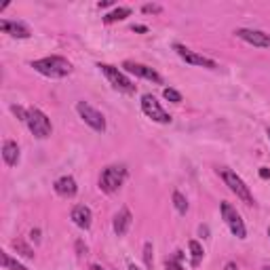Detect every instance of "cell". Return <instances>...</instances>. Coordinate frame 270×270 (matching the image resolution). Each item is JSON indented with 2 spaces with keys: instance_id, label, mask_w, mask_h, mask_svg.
<instances>
[{
  "instance_id": "cell-17",
  "label": "cell",
  "mask_w": 270,
  "mask_h": 270,
  "mask_svg": "<svg viewBox=\"0 0 270 270\" xmlns=\"http://www.w3.org/2000/svg\"><path fill=\"white\" fill-rule=\"evenodd\" d=\"M131 15V9L129 7H118V9H114L112 13H108L106 17H104V21L106 23H114V21H122L125 17H129Z\"/></svg>"
},
{
  "instance_id": "cell-19",
  "label": "cell",
  "mask_w": 270,
  "mask_h": 270,
  "mask_svg": "<svg viewBox=\"0 0 270 270\" xmlns=\"http://www.w3.org/2000/svg\"><path fill=\"white\" fill-rule=\"evenodd\" d=\"M0 260H3V266H5V270H28L23 264H19L17 260H13L9 253H0Z\"/></svg>"
},
{
  "instance_id": "cell-39",
  "label": "cell",
  "mask_w": 270,
  "mask_h": 270,
  "mask_svg": "<svg viewBox=\"0 0 270 270\" xmlns=\"http://www.w3.org/2000/svg\"><path fill=\"white\" fill-rule=\"evenodd\" d=\"M268 234H270V228H268Z\"/></svg>"
},
{
  "instance_id": "cell-27",
  "label": "cell",
  "mask_w": 270,
  "mask_h": 270,
  "mask_svg": "<svg viewBox=\"0 0 270 270\" xmlns=\"http://www.w3.org/2000/svg\"><path fill=\"white\" fill-rule=\"evenodd\" d=\"M76 253H78V256H85V253H87V245L81 239L76 241Z\"/></svg>"
},
{
  "instance_id": "cell-15",
  "label": "cell",
  "mask_w": 270,
  "mask_h": 270,
  "mask_svg": "<svg viewBox=\"0 0 270 270\" xmlns=\"http://www.w3.org/2000/svg\"><path fill=\"white\" fill-rule=\"evenodd\" d=\"M131 222H133L131 211L127 209V207H122V209L114 215V232H116L118 236H125V234H127V230L131 228Z\"/></svg>"
},
{
  "instance_id": "cell-37",
  "label": "cell",
  "mask_w": 270,
  "mask_h": 270,
  "mask_svg": "<svg viewBox=\"0 0 270 270\" xmlns=\"http://www.w3.org/2000/svg\"><path fill=\"white\" fill-rule=\"evenodd\" d=\"M266 133H268V139H270V127H268V129H266Z\"/></svg>"
},
{
  "instance_id": "cell-8",
  "label": "cell",
  "mask_w": 270,
  "mask_h": 270,
  "mask_svg": "<svg viewBox=\"0 0 270 270\" xmlns=\"http://www.w3.org/2000/svg\"><path fill=\"white\" fill-rule=\"evenodd\" d=\"M141 110H144V114L148 118H152L154 122H161V125H169L171 122V114L165 112L163 106L158 104L156 97L150 95V93H146L144 97H141Z\"/></svg>"
},
{
  "instance_id": "cell-9",
  "label": "cell",
  "mask_w": 270,
  "mask_h": 270,
  "mask_svg": "<svg viewBox=\"0 0 270 270\" xmlns=\"http://www.w3.org/2000/svg\"><path fill=\"white\" fill-rule=\"evenodd\" d=\"M173 49H176V53L186 61V63H192V66H201V68H207V70H217V63L209 57H205V55H199L194 51H190L186 49L184 44H173Z\"/></svg>"
},
{
  "instance_id": "cell-10",
  "label": "cell",
  "mask_w": 270,
  "mask_h": 270,
  "mask_svg": "<svg viewBox=\"0 0 270 270\" xmlns=\"http://www.w3.org/2000/svg\"><path fill=\"white\" fill-rule=\"evenodd\" d=\"M234 34L239 36L241 40L253 44V46H260V49H270V34H266V32H262V30L241 28V30H236Z\"/></svg>"
},
{
  "instance_id": "cell-6",
  "label": "cell",
  "mask_w": 270,
  "mask_h": 270,
  "mask_svg": "<svg viewBox=\"0 0 270 270\" xmlns=\"http://www.w3.org/2000/svg\"><path fill=\"white\" fill-rule=\"evenodd\" d=\"M76 112L78 116H81L93 131H97V133H104L106 131V118L104 114L100 112V110H95L93 106H89L87 102H78L76 104Z\"/></svg>"
},
{
  "instance_id": "cell-5",
  "label": "cell",
  "mask_w": 270,
  "mask_h": 270,
  "mask_svg": "<svg viewBox=\"0 0 270 270\" xmlns=\"http://www.w3.org/2000/svg\"><path fill=\"white\" fill-rule=\"evenodd\" d=\"M97 68L102 70V74L108 78V83L112 85L116 91H122V93H135V85L127 78L118 68L110 66V63H97Z\"/></svg>"
},
{
  "instance_id": "cell-2",
  "label": "cell",
  "mask_w": 270,
  "mask_h": 270,
  "mask_svg": "<svg viewBox=\"0 0 270 270\" xmlns=\"http://www.w3.org/2000/svg\"><path fill=\"white\" fill-rule=\"evenodd\" d=\"M219 176H222V180H224V184L230 188V192H234L236 194V199H241L245 205H253L256 201H253V194H251V190H249V186L236 176L234 171H230V169H219Z\"/></svg>"
},
{
  "instance_id": "cell-36",
  "label": "cell",
  "mask_w": 270,
  "mask_h": 270,
  "mask_svg": "<svg viewBox=\"0 0 270 270\" xmlns=\"http://www.w3.org/2000/svg\"><path fill=\"white\" fill-rule=\"evenodd\" d=\"M129 270H139V268H137L135 264H131V266H129Z\"/></svg>"
},
{
  "instance_id": "cell-29",
  "label": "cell",
  "mask_w": 270,
  "mask_h": 270,
  "mask_svg": "<svg viewBox=\"0 0 270 270\" xmlns=\"http://www.w3.org/2000/svg\"><path fill=\"white\" fill-rule=\"evenodd\" d=\"M131 30H133V32H139V34H144V32H148V28H146V26H133Z\"/></svg>"
},
{
  "instance_id": "cell-22",
  "label": "cell",
  "mask_w": 270,
  "mask_h": 270,
  "mask_svg": "<svg viewBox=\"0 0 270 270\" xmlns=\"http://www.w3.org/2000/svg\"><path fill=\"white\" fill-rule=\"evenodd\" d=\"M154 249H152V243L150 241H146L144 243V264H146V268L148 270H152V266H154Z\"/></svg>"
},
{
  "instance_id": "cell-18",
  "label": "cell",
  "mask_w": 270,
  "mask_h": 270,
  "mask_svg": "<svg viewBox=\"0 0 270 270\" xmlns=\"http://www.w3.org/2000/svg\"><path fill=\"white\" fill-rule=\"evenodd\" d=\"M188 247H190V258H192V266L197 268V266L201 264L203 256H205V251H203V247H201V243H199V241H190V243H188Z\"/></svg>"
},
{
  "instance_id": "cell-26",
  "label": "cell",
  "mask_w": 270,
  "mask_h": 270,
  "mask_svg": "<svg viewBox=\"0 0 270 270\" xmlns=\"http://www.w3.org/2000/svg\"><path fill=\"white\" fill-rule=\"evenodd\" d=\"M165 270H184V266L180 262H176V260H167L165 262Z\"/></svg>"
},
{
  "instance_id": "cell-20",
  "label": "cell",
  "mask_w": 270,
  "mask_h": 270,
  "mask_svg": "<svg viewBox=\"0 0 270 270\" xmlns=\"http://www.w3.org/2000/svg\"><path fill=\"white\" fill-rule=\"evenodd\" d=\"M11 245H13V249H15V251H17V253H19V256H23V258H30V260H32V258H34V249H32V247H28V245H26L23 241H19V239H15V241H13Z\"/></svg>"
},
{
  "instance_id": "cell-14",
  "label": "cell",
  "mask_w": 270,
  "mask_h": 270,
  "mask_svg": "<svg viewBox=\"0 0 270 270\" xmlns=\"http://www.w3.org/2000/svg\"><path fill=\"white\" fill-rule=\"evenodd\" d=\"M55 192H57L59 197H66V199L74 197V194L78 192L76 180H74L72 176H63V178H59V180L55 182Z\"/></svg>"
},
{
  "instance_id": "cell-25",
  "label": "cell",
  "mask_w": 270,
  "mask_h": 270,
  "mask_svg": "<svg viewBox=\"0 0 270 270\" xmlns=\"http://www.w3.org/2000/svg\"><path fill=\"white\" fill-rule=\"evenodd\" d=\"M141 11H144L146 15H158V13L163 11V7L161 5H144V7H141Z\"/></svg>"
},
{
  "instance_id": "cell-12",
  "label": "cell",
  "mask_w": 270,
  "mask_h": 270,
  "mask_svg": "<svg viewBox=\"0 0 270 270\" xmlns=\"http://www.w3.org/2000/svg\"><path fill=\"white\" fill-rule=\"evenodd\" d=\"M0 30L5 32V34L13 36V38H30L32 36V32L26 23L21 21H9V19H3L0 21Z\"/></svg>"
},
{
  "instance_id": "cell-1",
  "label": "cell",
  "mask_w": 270,
  "mask_h": 270,
  "mask_svg": "<svg viewBox=\"0 0 270 270\" xmlns=\"http://www.w3.org/2000/svg\"><path fill=\"white\" fill-rule=\"evenodd\" d=\"M32 68H34L38 74L49 76V78H63V76L72 74V63L66 57H59V55L34 59L32 61Z\"/></svg>"
},
{
  "instance_id": "cell-33",
  "label": "cell",
  "mask_w": 270,
  "mask_h": 270,
  "mask_svg": "<svg viewBox=\"0 0 270 270\" xmlns=\"http://www.w3.org/2000/svg\"><path fill=\"white\" fill-rule=\"evenodd\" d=\"M110 5H112V3H110V0H102V3L97 5L100 9H106V7H110Z\"/></svg>"
},
{
  "instance_id": "cell-7",
  "label": "cell",
  "mask_w": 270,
  "mask_h": 270,
  "mask_svg": "<svg viewBox=\"0 0 270 270\" xmlns=\"http://www.w3.org/2000/svg\"><path fill=\"white\" fill-rule=\"evenodd\" d=\"M222 217H224L226 226L230 228V232L236 236V239H247V230H245V224L243 219L239 215V211H236L230 203H222Z\"/></svg>"
},
{
  "instance_id": "cell-34",
  "label": "cell",
  "mask_w": 270,
  "mask_h": 270,
  "mask_svg": "<svg viewBox=\"0 0 270 270\" xmlns=\"http://www.w3.org/2000/svg\"><path fill=\"white\" fill-rule=\"evenodd\" d=\"M91 270H106V268H104V266H100V264H93V266H91Z\"/></svg>"
},
{
  "instance_id": "cell-28",
  "label": "cell",
  "mask_w": 270,
  "mask_h": 270,
  "mask_svg": "<svg viewBox=\"0 0 270 270\" xmlns=\"http://www.w3.org/2000/svg\"><path fill=\"white\" fill-rule=\"evenodd\" d=\"M260 178H262V180H270V169H268V167H262V169H260Z\"/></svg>"
},
{
  "instance_id": "cell-31",
  "label": "cell",
  "mask_w": 270,
  "mask_h": 270,
  "mask_svg": "<svg viewBox=\"0 0 270 270\" xmlns=\"http://www.w3.org/2000/svg\"><path fill=\"white\" fill-rule=\"evenodd\" d=\"M173 260H176V262H182V260H184V253H182V251H176V256H173Z\"/></svg>"
},
{
  "instance_id": "cell-35",
  "label": "cell",
  "mask_w": 270,
  "mask_h": 270,
  "mask_svg": "<svg viewBox=\"0 0 270 270\" xmlns=\"http://www.w3.org/2000/svg\"><path fill=\"white\" fill-rule=\"evenodd\" d=\"M201 234H205V236H207V234H209V230H207V226H201Z\"/></svg>"
},
{
  "instance_id": "cell-21",
  "label": "cell",
  "mask_w": 270,
  "mask_h": 270,
  "mask_svg": "<svg viewBox=\"0 0 270 270\" xmlns=\"http://www.w3.org/2000/svg\"><path fill=\"white\" fill-rule=\"evenodd\" d=\"M173 205H176L178 213L186 215V211H188V201H186V197L182 192H173Z\"/></svg>"
},
{
  "instance_id": "cell-13",
  "label": "cell",
  "mask_w": 270,
  "mask_h": 270,
  "mask_svg": "<svg viewBox=\"0 0 270 270\" xmlns=\"http://www.w3.org/2000/svg\"><path fill=\"white\" fill-rule=\"evenodd\" d=\"M70 219L74 222L78 228L89 230L91 228V222H93V213H91V209L87 207V205H76V207L72 209V213H70Z\"/></svg>"
},
{
  "instance_id": "cell-30",
  "label": "cell",
  "mask_w": 270,
  "mask_h": 270,
  "mask_svg": "<svg viewBox=\"0 0 270 270\" xmlns=\"http://www.w3.org/2000/svg\"><path fill=\"white\" fill-rule=\"evenodd\" d=\"M224 270H239V266H236L234 262H228V264L224 266Z\"/></svg>"
},
{
  "instance_id": "cell-38",
  "label": "cell",
  "mask_w": 270,
  "mask_h": 270,
  "mask_svg": "<svg viewBox=\"0 0 270 270\" xmlns=\"http://www.w3.org/2000/svg\"><path fill=\"white\" fill-rule=\"evenodd\" d=\"M262 270H270V266H264V268H262Z\"/></svg>"
},
{
  "instance_id": "cell-4",
  "label": "cell",
  "mask_w": 270,
  "mask_h": 270,
  "mask_svg": "<svg viewBox=\"0 0 270 270\" xmlns=\"http://www.w3.org/2000/svg\"><path fill=\"white\" fill-rule=\"evenodd\" d=\"M127 178V169L125 167H106L100 176V188L106 194H114L116 190L122 186Z\"/></svg>"
},
{
  "instance_id": "cell-16",
  "label": "cell",
  "mask_w": 270,
  "mask_h": 270,
  "mask_svg": "<svg viewBox=\"0 0 270 270\" xmlns=\"http://www.w3.org/2000/svg\"><path fill=\"white\" fill-rule=\"evenodd\" d=\"M3 158H5V163L9 167H15L19 163V146H17V141H13V139L5 141V144H3Z\"/></svg>"
},
{
  "instance_id": "cell-11",
  "label": "cell",
  "mask_w": 270,
  "mask_h": 270,
  "mask_svg": "<svg viewBox=\"0 0 270 270\" xmlns=\"http://www.w3.org/2000/svg\"><path fill=\"white\" fill-rule=\"evenodd\" d=\"M122 68H125V72H129V74H135V76H139V78H146V81H152V83H156V85H163L161 74H158L156 70H152V68H148V66H144V63L125 61Z\"/></svg>"
},
{
  "instance_id": "cell-3",
  "label": "cell",
  "mask_w": 270,
  "mask_h": 270,
  "mask_svg": "<svg viewBox=\"0 0 270 270\" xmlns=\"http://www.w3.org/2000/svg\"><path fill=\"white\" fill-rule=\"evenodd\" d=\"M26 125H28V129L34 133V137H38V139L49 137L51 131H53V125H51L49 116H46L42 110H38V108H30L28 110V120H26Z\"/></svg>"
},
{
  "instance_id": "cell-24",
  "label": "cell",
  "mask_w": 270,
  "mask_h": 270,
  "mask_svg": "<svg viewBox=\"0 0 270 270\" xmlns=\"http://www.w3.org/2000/svg\"><path fill=\"white\" fill-rule=\"evenodd\" d=\"M11 110H13V114L17 116L19 120H23V122L28 120V110L26 108H21V106H11Z\"/></svg>"
},
{
  "instance_id": "cell-23",
  "label": "cell",
  "mask_w": 270,
  "mask_h": 270,
  "mask_svg": "<svg viewBox=\"0 0 270 270\" xmlns=\"http://www.w3.org/2000/svg\"><path fill=\"white\" fill-rule=\"evenodd\" d=\"M163 95H165V100L171 102V104H182V95L176 89H165Z\"/></svg>"
},
{
  "instance_id": "cell-32",
  "label": "cell",
  "mask_w": 270,
  "mask_h": 270,
  "mask_svg": "<svg viewBox=\"0 0 270 270\" xmlns=\"http://www.w3.org/2000/svg\"><path fill=\"white\" fill-rule=\"evenodd\" d=\"M32 239H34V241L40 239V230H38V228H36V230H32Z\"/></svg>"
}]
</instances>
